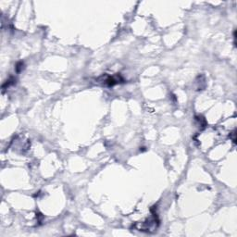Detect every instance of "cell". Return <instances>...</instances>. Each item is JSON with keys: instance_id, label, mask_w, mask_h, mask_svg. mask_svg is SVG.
<instances>
[{"instance_id": "obj_4", "label": "cell", "mask_w": 237, "mask_h": 237, "mask_svg": "<svg viewBox=\"0 0 237 237\" xmlns=\"http://www.w3.org/2000/svg\"><path fill=\"white\" fill-rule=\"evenodd\" d=\"M15 83H16V79L15 78H13V77H10L9 78L6 83H5L4 84H3V86H2V89L3 90H5V88L6 87H8V86H10V85H12V84H14Z\"/></svg>"}, {"instance_id": "obj_5", "label": "cell", "mask_w": 237, "mask_h": 237, "mask_svg": "<svg viewBox=\"0 0 237 237\" xmlns=\"http://www.w3.org/2000/svg\"><path fill=\"white\" fill-rule=\"evenodd\" d=\"M23 68H24V63L22 61L18 62L17 65H16V72H21L22 70H23Z\"/></svg>"}, {"instance_id": "obj_2", "label": "cell", "mask_w": 237, "mask_h": 237, "mask_svg": "<svg viewBox=\"0 0 237 237\" xmlns=\"http://www.w3.org/2000/svg\"><path fill=\"white\" fill-rule=\"evenodd\" d=\"M98 81L100 82H102V83L106 86H108V87H111V86H114V85L118 84V83H122L124 82L123 78L120 76V74H116V75H113V76H109V75H103L101 76Z\"/></svg>"}, {"instance_id": "obj_1", "label": "cell", "mask_w": 237, "mask_h": 237, "mask_svg": "<svg viewBox=\"0 0 237 237\" xmlns=\"http://www.w3.org/2000/svg\"><path fill=\"white\" fill-rule=\"evenodd\" d=\"M159 225V220L156 213H153L152 217L147 219L143 222H137L133 225V228L141 231H147V233H152L158 229Z\"/></svg>"}, {"instance_id": "obj_3", "label": "cell", "mask_w": 237, "mask_h": 237, "mask_svg": "<svg viewBox=\"0 0 237 237\" xmlns=\"http://www.w3.org/2000/svg\"><path fill=\"white\" fill-rule=\"evenodd\" d=\"M195 122H197V124L199 125V127H201V129H204L206 126V120L204 117H202V116H195Z\"/></svg>"}]
</instances>
